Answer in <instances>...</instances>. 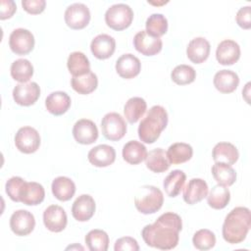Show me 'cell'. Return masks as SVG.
I'll return each mask as SVG.
<instances>
[{
	"mask_svg": "<svg viewBox=\"0 0 251 251\" xmlns=\"http://www.w3.org/2000/svg\"><path fill=\"white\" fill-rule=\"evenodd\" d=\"M146 31L154 37L164 35L168 30V20L162 14H152L145 23Z\"/></svg>",
	"mask_w": 251,
	"mask_h": 251,
	"instance_id": "obj_38",
	"label": "cell"
},
{
	"mask_svg": "<svg viewBox=\"0 0 251 251\" xmlns=\"http://www.w3.org/2000/svg\"><path fill=\"white\" fill-rule=\"evenodd\" d=\"M84 240L90 251H107L109 247V236L102 229L90 230Z\"/></svg>",
	"mask_w": 251,
	"mask_h": 251,
	"instance_id": "obj_37",
	"label": "cell"
},
{
	"mask_svg": "<svg viewBox=\"0 0 251 251\" xmlns=\"http://www.w3.org/2000/svg\"><path fill=\"white\" fill-rule=\"evenodd\" d=\"M45 107L50 114L61 116L71 107V98L64 91L52 92L45 99Z\"/></svg>",
	"mask_w": 251,
	"mask_h": 251,
	"instance_id": "obj_23",
	"label": "cell"
},
{
	"mask_svg": "<svg viewBox=\"0 0 251 251\" xmlns=\"http://www.w3.org/2000/svg\"><path fill=\"white\" fill-rule=\"evenodd\" d=\"M214 86L222 93L233 92L238 84L239 77L236 73L229 70H221L214 75Z\"/></svg>",
	"mask_w": 251,
	"mask_h": 251,
	"instance_id": "obj_24",
	"label": "cell"
},
{
	"mask_svg": "<svg viewBox=\"0 0 251 251\" xmlns=\"http://www.w3.org/2000/svg\"><path fill=\"white\" fill-rule=\"evenodd\" d=\"M101 129L105 138L111 141H118L125 136L126 132V124L120 114L111 112L103 117L101 121Z\"/></svg>",
	"mask_w": 251,
	"mask_h": 251,
	"instance_id": "obj_6",
	"label": "cell"
},
{
	"mask_svg": "<svg viewBox=\"0 0 251 251\" xmlns=\"http://www.w3.org/2000/svg\"><path fill=\"white\" fill-rule=\"evenodd\" d=\"M181 228V218L176 213L167 212L162 214L155 223L146 225L141 235L148 246L161 250H171L177 245Z\"/></svg>",
	"mask_w": 251,
	"mask_h": 251,
	"instance_id": "obj_1",
	"label": "cell"
},
{
	"mask_svg": "<svg viewBox=\"0 0 251 251\" xmlns=\"http://www.w3.org/2000/svg\"><path fill=\"white\" fill-rule=\"evenodd\" d=\"M208 184L202 178H192L183 189V200L189 205H194L208 195Z\"/></svg>",
	"mask_w": 251,
	"mask_h": 251,
	"instance_id": "obj_21",
	"label": "cell"
},
{
	"mask_svg": "<svg viewBox=\"0 0 251 251\" xmlns=\"http://www.w3.org/2000/svg\"><path fill=\"white\" fill-rule=\"evenodd\" d=\"M67 67L73 76H79L90 72V63L88 58L79 51H75L69 55Z\"/></svg>",
	"mask_w": 251,
	"mask_h": 251,
	"instance_id": "obj_31",
	"label": "cell"
},
{
	"mask_svg": "<svg viewBox=\"0 0 251 251\" xmlns=\"http://www.w3.org/2000/svg\"><path fill=\"white\" fill-rule=\"evenodd\" d=\"M53 195L60 201H69L75 193V182L67 176H58L52 181Z\"/></svg>",
	"mask_w": 251,
	"mask_h": 251,
	"instance_id": "obj_27",
	"label": "cell"
},
{
	"mask_svg": "<svg viewBox=\"0 0 251 251\" xmlns=\"http://www.w3.org/2000/svg\"><path fill=\"white\" fill-rule=\"evenodd\" d=\"M251 226V213L246 207H235L226 217L223 224V237L230 244L242 242Z\"/></svg>",
	"mask_w": 251,
	"mask_h": 251,
	"instance_id": "obj_2",
	"label": "cell"
},
{
	"mask_svg": "<svg viewBox=\"0 0 251 251\" xmlns=\"http://www.w3.org/2000/svg\"><path fill=\"white\" fill-rule=\"evenodd\" d=\"M172 80L178 85H185L193 82L196 78L195 70L188 65H178L171 73Z\"/></svg>",
	"mask_w": 251,
	"mask_h": 251,
	"instance_id": "obj_39",
	"label": "cell"
},
{
	"mask_svg": "<svg viewBox=\"0 0 251 251\" xmlns=\"http://www.w3.org/2000/svg\"><path fill=\"white\" fill-rule=\"evenodd\" d=\"M141 63L137 57L127 53L122 55L116 62V71L118 75L126 79H130L139 75Z\"/></svg>",
	"mask_w": 251,
	"mask_h": 251,
	"instance_id": "obj_20",
	"label": "cell"
},
{
	"mask_svg": "<svg viewBox=\"0 0 251 251\" xmlns=\"http://www.w3.org/2000/svg\"><path fill=\"white\" fill-rule=\"evenodd\" d=\"M212 157L215 163H224L231 166L238 160L239 153L233 144L229 142H219L213 148Z\"/></svg>",
	"mask_w": 251,
	"mask_h": 251,
	"instance_id": "obj_25",
	"label": "cell"
},
{
	"mask_svg": "<svg viewBox=\"0 0 251 251\" xmlns=\"http://www.w3.org/2000/svg\"><path fill=\"white\" fill-rule=\"evenodd\" d=\"M40 96V87L34 82H24L17 84L13 89V98L18 105H33Z\"/></svg>",
	"mask_w": 251,
	"mask_h": 251,
	"instance_id": "obj_11",
	"label": "cell"
},
{
	"mask_svg": "<svg viewBox=\"0 0 251 251\" xmlns=\"http://www.w3.org/2000/svg\"><path fill=\"white\" fill-rule=\"evenodd\" d=\"M95 213V201L89 194L78 196L72 206V215L78 222H87Z\"/></svg>",
	"mask_w": 251,
	"mask_h": 251,
	"instance_id": "obj_17",
	"label": "cell"
},
{
	"mask_svg": "<svg viewBox=\"0 0 251 251\" xmlns=\"http://www.w3.org/2000/svg\"><path fill=\"white\" fill-rule=\"evenodd\" d=\"M65 22L73 29L84 28L90 21V11L82 3H74L65 11Z\"/></svg>",
	"mask_w": 251,
	"mask_h": 251,
	"instance_id": "obj_9",
	"label": "cell"
},
{
	"mask_svg": "<svg viewBox=\"0 0 251 251\" xmlns=\"http://www.w3.org/2000/svg\"><path fill=\"white\" fill-rule=\"evenodd\" d=\"M133 20V11L124 3L112 5L105 13V22L114 30H124L127 28Z\"/></svg>",
	"mask_w": 251,
	"mask_h": 251,
	"instance_id": "obj_5",
	"label": "cell"
},
{
	"mask_svg": "<svg viewBox=\"0 0 251 251\" xmlns=\"http://www.w3.org/2000/svg\"><path fill=\"white\" fill-rule=\"evenodd\" d=\"M186 179L185 174L180 170H174L164 179L163 186L168 196L176 197L180 193Z\"/></svg>",
	"mask_w": 251,
	"mask_h": 251,
	"instance_id": "obj_33",
	"label": "cell"
},
{
	"mask_svg": "<svg viewBox=\"0 0 251 251\" xmlns=\"http://www.w3.org/2000/svg\"><path fill=\"white\" fill-rule=\"evenodd\" d=\"M34 216L26 210H17L10 218V227L16 235H27L34 229Z\"/></svg>",
	"mask_w": 251,
	"mask_h": 251,
	"instance_id": "obj_12",
	"label": "cell"
},
{
	"mask_svg": "<svg viewBox=\"0 0 251 251\" xmlns=\"http://www.w3.org/2000/svg\"><path fill=\"white\" fill-rule=\"evenodd\" d=\"M73 135L77 143L88 145L97 140L98 129L91 120L81 119L75 124L73 127Z\"/></svg>",
	"mask_w": 251,
	"mask_h": 251,
	"instance_id": "obj_15",
	"label": "cell"
},
{
	"mask_svg": "<svg viewBox=\"0 0 251 251\" xmlns=\"http://www.w3.org/2000/svg\"><path fill=\"white\" fill-rule=\"evenodd\" d=\"M17 10L16 3L13 0H2L0 2V19H10Z\"/></svg>",
	"mask_w": 251,
	"mask_h": 251,
	"instance_id": "obj_45",
	"label": "cell"
},
{
	"mask_svg": "<svg viewBox=\"0 0 251 251\" xmlns=\"http://www.w3.org/2000/svg\"><path fill=\"white\" fill-rule=\"evenodd\" d=\"M212 175L218 184L224 186H230L236 180V172L235 170L224 163H215L212 167Z\"/></svg>",
	"mask_w": 251,
	"mask_h": 251,
	"instance_id": "obj_34",
	"label": "cell"
},
{
	"mask_svg": "<svg viewBox=\"0 0 251 251\" xmlns=\"http://www.w3.org/2000/svg\"><path fill=\"white\" fill-rule=\"evenodd\" d=\"M193 246L198 250H209L216 244V236L213 231L207 228L197 230L192 237Z\"/></svg>",
	"mask_w": 251,
	"mask_h": 251,
	"instance_id": "obj_40",
	"label": "cell"
},
{
	"mask_svg": "<svg viewBox=\"0 0 251 251\" xmlns=\"http://www.w3.org/2000/svg\"><path fill=\"white\" fill-rule=\"evenodd\" d=\"M240 57L238 43L231 39H225L219 43L216 50L217 61L224 66H230L236 63Z\"/></svg>",
	"mask_w": 251,
	"mask_h": 251,
	"instance_id": "obj_16",
	"label": "cell"
},
{
	"mask_svg": "<svg viewBox=\"0 0 251 251\" xmlns=\"http://www.w3.org/2000/svg\"><path fill=\"white\" fill-rule=\"evenodd\" d=\"M145 165L153 173H163L167 171L171 163L168 160L167 152L162 148H156L151 150L145 159Z\"/></svg>",
	"mask_w": 251,
	"mask_h": 251,
	"instance_id": "obj_28",
	"label": "cell"
},
{
	"mask_svg": "<svg viewBox=\"0 0 251 251\" xmlns=\"http://www.w3.org/2000/svg\"><path fill=\"white\" fill-rule=\"evenodd\" d=\"M167 125L168 113L166 109L160 105H155L141 120L138 126V136L142 142L152 144L159 138Z\"/></svg>",
	"mask_w": 251,
	"mask_h": 251,
	"instance_id": "obj_3",
	"label": "cell"
},
{
	"mask_svg": "<svg viewBox=\"0 0 251 251\" xmlns=\"http://www.w3.org/2000/svg\"><path fill=\"white\" fill-rule=\"evenodd\" d=\"M43 223L50 231L60 232L67 226L68 217L61 206L50 205L43 212Z\"/></svg>",
	"mask_w": 251,
	"mask_h": 251,
	"instance_id": "obj_14",
	"label": "cell"
},
{
	"mask_svg": "<svg viewBox=\"0 0 251 251\" xmlns=\"http://www.w3.org/2000/svg\"><path fill=\"white\" fill-rule=\"evenodd\" d=\"M164 203L163 192L154 185H143L134 196V205L138 212L149 215L159 211Z\"/></svg>",
	"mask_w": 251,
	"mask_h": 251,
	"instance_id": "obj_4",
	"label": "cell"
},
{
	"mask_svg": "<svg viewBox=\"0 0 251 251\" xmlns=\"http://www.w3.org/2000/svg\"><path fill=\"white\" fill-rule=\"evenodd\" d=\"M133 46L144 56H154L162 50L163 42L160 37H154L146 30H140L134 35Z\"/></svg>",
	"mask_w": 251,
	"mask_h": 251,
	"instance_id": "obj_13",
	"label": "cell"
},
{
	"mask_svg": "<svg viewBox=\"0 0 251 251\" xmlns=\"http://www.w3.org/2000/svg\"><path fill=\"white\" fill-rule=\"evenodd\" d=\"M235 20L240 27L249 29L251 27V7L244 6L240 8L236 14Z\"/></svg>",
	"mask_w": 251,
	"mask_h": 251,
	"instance_id": "obj_44",
	"label": "cell"
},
{
	"mask_svg": "<svg viewBox=\"0 0 251 251\" xmlns=\"http://www.w3.org/2000/svg\"><path fill=\"white\" fill-rule=\"evenodd\" d=\"M12 77L21 82H27L33 75V66L26 59H18L11 65Z\"/></svg>",
	"mask_w": 251,
	"mask_h": 251,
	"instance_id": "obj_36",
	"label": "cell"
},
{
	"mask_svg": "<svg viewBox=\"0 0 251 251\" xmlns=\"http://www.w3.org/2000/svg\"><path fill=\"white\" fill-rule=\"evenodd\" d=\"M114 250L115 251H126V250L138 251L139 246H138L136 239H134L133 237H130V236H125V237L119 238L115 242Z\"/></svg>",
	"mask_w": 251,
	"mask_h": 251,
	"instance_id": "obj_41",
	"label": "cell"
},
{
	"mask_svg": "<svg viewBox=\"0 0 251 251\" xmlns=\"http://www.w3.org/2000/svg\"><path fill=\"white\" fill-rule=\"evenodd\" d=\"M9 46L17 55H26L34 47V36L28 29L16 28L9 37Z\"/></svg>",
	"mask_w": 251,
	"mask_h": 251,
	"instance_id": "obj_8",
	"label": "cell"
},
{
	"mask_svg": "<svg viewBox=\"0 0 251 251\" xmlns=\"http://www.w3.org/2000/svg\"><path fill=\"white\" fill-rule=\"evenodd\" d=\"M211 46L204 37H195L187 45L186 55L194 64H201L206 61L210 55Z\"/></svg>",
	"mask_w": 251,
	"mask_h": 251,
	"instance_id": "obj_22",
	"label": "cell"
},
{
	"mask_svg": "<svg viewBox=\"0 0 251 251\" xmlns=\"http://www.w3.org/2000/svg\"><path fill=\"white\" fill-rule=\"evenodd\" d=\"M15 145L22 153H34L40 146V135L35 128L31 126H23L15 135Z\"/></svg>",
	"mask_w": 251,
	"mask_h": 251,
	"instance_id": "obj_7",
	"label": "cell"
},
{
	"mask_svg": "<svg viewBox=\"0 0 251 251\" xmlns=\"http://www.w3.org/2000/svg\"><path fill=\"white\" fill-rule=\"evenodd\" d=\"M72 87L78 94L86 95L93 92L98 85L97 75L91 71L79 76H73L71 79Z\"/></svg>",
	"mask_w": 251,
	"mask_h": 251,
	"instance_id": "obj_29",
	"label": "cell"
},
{
	"mask_svg": "<svg viewBox=\"0 0 251 251\" xmlns=\"http://www.w3.org/2000/svg\"><path fill=\"white\" fill-rule=\"evenodd\" d=\"M193 149L191 145L184 142H176L172 144L167 151V157L171 164H182L191 159Z\"/></svg>",
	"mask_w": 251,
	"mask_h": 251,
	"instance_id": "obj_30",
	"label": "cell"
},
{
	"mask_svg": "<svg viewBox=\"0 0 251 251\" xmlns=\"http://www.w3.org/2000/svg\"><path fill=\"white\" fill-rule=\"evenodd\" d=\"M22 6L25 12L31 15H37L45 10V0H23Z\"/></svg>",
	"mask_w": 251,
	"mask_h": 251,
	"instance_id": "obj_43",
	"label": "cell"
},
{
	"mask_svg": "<svg viewBox=\"0 0 251 251\" xmlns=\"http://www.w3.org/2000/svg\"><path fill=\"white\" fill-rule=\"evenodd\" d=\"M147 108L146 101L141 97L129 98L124 107L125 117L128 123L134 124L144 115Z\"/></svg>",
	"mask_w": 251,
	"mask_h": 251,
	"instance_id": "obj_32",
	"label": "cell"
},
{
	"mask_svg": "<svg viewBox=\"0 0 251 251\" xmlns=\"http://www.w3.org/2000/svg\"><path fill=\"white\" fill-rule=\"evenodd\" d=\"M90 50L94 57L100 60L110 58L116 50V41L109 34L102 33L95 36L90 44Z\"/></svg>",
	"mask_w": 251,
	"mask_h": 251,
	"instance_id": "obj_19",
	"label": "cell"
},
{
	"mask_svg": "<svg viewBox=\"0 0 251 251\" xmlns=\"http://www.w3.org/2000/svg\"><path fill=\"white\" fill-rule=\"evenodd\" d=\"M146 147L139 141L130 140L123 147V158L130 165H137L144 161L147 157Z\"/></svg>",
	"mask_w": 251,
	"mask_h": 251,
	"instance_id": "obj_26",
	"label": "cell"
},
{
	"mask_svg": "<svg viewBox=\"0 0 251 251\" xmlns=\"http://www.w3.org/2000/svg\"><path fill=\"white\" fill-rule=\"evenodd\" d=\"M45 197L44 187L35 181H25L21 184L18 191V200L28 206L40 204Z\"/></svg>",
	"mask_w": 251,
	"mask_h": 251,
	"instance_id": "obj_10",
	"label": "cell"
},
{
	"mask_svg": "<svg viewBox=\"0 0 251 251\" xmlns=\"http://www.w3.org/2000/svg\"><path fill=\"white\" fill-rule=\"evenodd\" d=\"M230 200V192L226 186L217 184L213 186L207 195L208 205L216 210H221L226 207Z\"/></svg>",
	"mask_w": 251,
	"mask_h": 251,
	"instance_id": "obj_35",
	"label": "cell"
},
{
	"mask_svg": "<svg viewBox=\"0 0 251 251\" xmlns=\"http://www.w3.org/2000/svg\"><path fill=\"white\" fill-rule=\"evenodd\" d=\"M24 180L25 179L20 176H13L7 180L5 188H6V193L8 194V196L10 197L11 200H13L15 202H19L18 191H19L21 184L24 182Z\"/></svg>",
	"mask_w": 251,
	"mask_h": 251,
	"instance_id": "obj_42",
	"label": "cell"
},
{
	"mask_svg": "<svg viewBox=\"0 0 251 251\" xmlns=\"http://www.w3.org/2000/svg\"><path fill=\"white\" fill-rule=\"evenodd\" d=\"M88 161L91 165L104 168L112 165L116 160V151L114 147L107 144H100L88 152Z\"/></svg>",
	"mask_w": 251,
	"mask_h": 251,
	"instance_id": "obj_18",
	"label": "cell"
}]
</instances>
